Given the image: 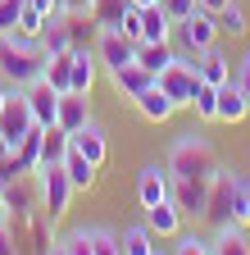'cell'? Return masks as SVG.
<instances>
[{"label":"cell","mask_w":250,"mask_h":255,"mask_svg":"<svg viewBox=\"0 0 250 255\" xmlns=\"http://www.w3.org/2000/svg\"><path fill=\"white\" fill-rule=\"evenodd\" d=\"M32 128H37V119H32V110H27L23 87H18V91L9 96V105L0 110V137H5V141H9V150H14L27 132H32Z\"/></svg>","instance_id":"52a82bcc"},{"label":"cell","mask_w":250,"mask_h":255,"mask_svg":"<svg viewBox=\"0 0 250 255\" xmlns=\"http://www.w3.org/2000/svg\"><path fill=\"white\" fill-rule=\"evenodd\" d=\"M0 210H5L14 223H27V219L41 210V191L27 182V173H18L14 182H5V187H0Z\"/></svg>","instance_id":"8992f818"},{"label":"cell","mask_w":250,"mask_h":255,"mask_svg":"<svg viewBox=\"0 0 250 255\" xmlns=\"http://www.w3.org/2000/svg\"><path fill=\"white\" fill-rule=\"evenodd\" d=\"M200 82H209V87H223V82H232V64H228V55L218 50V46H209V50H200Z\"/></svg>","instance_id":"7402d4cb"},{"label":"cell","mask_w":250,"mask_h":255,"mask_svg":"<svg viewBox=\"0 0 250 255\" xmlns=\"http://www.w3.org/2000/svg\"><path fill=\"white\" fill-rule=\"evenodd\" d=\"M182 219H186V214H182L177 201L168 196V201H160V205L146 210V228H150L155 237H177V233H182Z\"/></svg>","instance_id":"9a60e30c"},{"label":"cell","mask_w":250,"mask_h":255,"mask_svg":"<svg viewBox=\"0 0 250 255\" xmlns=\"http://www.w3.org/2000/svg\"><path fill=\"white\" fill-rule=\"evenodd\" d=\"M241 223L250 228V178L241 173Z\"/></svg>","instance_id":"ab89813d"},{"label":"cell","mask_w":250,"mask_h":255,"mask_svg":"<svg viewBox=\"0 0 250 255\" xmlns=\"http://www.w3.org/2000/svg\"><path fill=\"white\" fill-rule=\"evenodd\" d=\"M18 173H23V169H18V159H14V155H5V159H0V187H5V182H14Z\"/></svg>","instance_id":"f35d334b"},{"label":"cell","mask_w":250,"mask_h":255,"mask_svg":"<svg viewBox=\"0 0 250 255\" xmlns=\"http://www.w3.org/2000/svg\"><path fill=\"white\" fill-rule=\"evenodd\" d=\"M128 5H132V0H96V5H91V23H96L100 32L118 27V18L128 14Z\"/></svg>","instance_id":"f1b7e54d"},{"label":"cell","mask_w":250,"mask_h":255,"mask_svg":"<svg viewBox=\"0 0 250 255\" xmlns=\"http://www.w3.org/2000/svg\"><path fill=\"white\" fill-rule=\"evenodd\" d=\"M173 59H177V46L173 41H137V64L150 69V73H164Z\"/></svg>","instance_id":"44dd1931"},{"label":"cell","mask_w":250,"mask_h":255,"mask_svg":"<svg viewBox=\"0 0 250 255\" xmlns=\"http://www.w3.org/2000/svg\"><path fill=\"white\" fill-rule=\"evenodd\" d=\"M14 91H18V87H9L5 78H0V110H5V105H9V96H14Z\"/></svg>","instance_id":"b9f144b4"},{"label":"cell","mask_w":250,"mask_h":255,"mask_svg":"<svg viewBox=\"0 0 250 255\" xmlns=\"http://www.w3.org/2000/svg\"><path fill=\"white\" fill-rule=\"evenodd\" d=\"M64 169H69V178H73L78 191H86L91 182H96V164H91L82 150H73V146H69V155H64Z\"/></svg>","instance_id":"4316f807"},{"label":"cell","mask_w":250,"mask_h":255,"mask_svg":"<svg viewBox=\"0 0 250 255\" xmlns=\"http://www.w3.org/2000/svg\"><path fill=\"white\" fill-rule=\"evenodd\" d=\"M91 119V105H86V91H59V128H64V132L73 137L78 128Z\"/></svg>","instance_id":"e0dca14e"},{"label":"cell","mask_w":250,"mask_h":255,"mask_svg":"<svg viewBox=\"0 0 250 255\" xmlns=\"http://www.w3.org/2000/svg\"><path fill=\"white\" fill-rule=\"evenodd\" d=\"M150 251H160V246H155V233L146 228V223L123 233V255H150Z\"/></svg>","instance_id":"f546056e"},{"label":"cell","mask_w":250,"mask_h":255,"mask_svg":"<svg viewBox=\"0 0 250 255\" xmlns=\"http://www.w3.org/2000/svg\"><path fill=\"white\" fill-rule=\"evenodd\" d=\"M46 46L41 37H23V32H0V78L9 87H27L46 73Z\"/></svg>","instance_id":"6da1fadb"},{"label":"cell","mask_w":250,"mask_h":255,"mask_svg":"<svg viewBox=\"0 0 250 255\" xmlns=\"http://www.w3.org/2000/svg\"><path fill=\"white\" fill-rule=\"evenodd\" d=\"M218 159H214V146L200 137V132H182L168 150V173L173 178H214Z\"/></svg>","instance_id":"7a4b0ae2"},{"label":"cell","mask_w":250,"mask_h":255,"mask_svg":"<svg viewBox=\"0 0 250 255\" xmlns=\"http://www.w3.org/2000/svg\"><path fill=\"white\" fill-rule=\"evenodd\" d=\"M173 46H191V50H209V46H218V14H209V9H191L182 23H173Z\"/></svg>","instance_id":"5b68a950"},{"label":"cell","mask_w":250,"mask_h":255,"mask_svg":"<svg viewBox=\"0 0 250 255\" xmlns=\"http://www.w3.org/2000/svg\"><path fill=\"white\" fill-rule=\"evenodd\" d=\"M173 201H177V210L182 214H205V205H209V178H173Z\"/></svg>","instance_id":"7c38bea8"},{"label":"cell","mask_w":250,"mask_h":255,"mask_svg":"<svg viewBox=\"0 0 250 255\" xmlns=\"http://www.w3.org/2000/svg\"><path fill=\"white\" fill-rule=\"evenodd\" d=\"M205 219L214 223V228H223V223H241V173L237 169H214Z\"/></svg>","instance_id":"3957f363"},{"label":"cell","mask_w":250,"mask_h":255,"mask_svg":"<svg viewBox=\"0 0 250 255\" xmlns=\"http://www.w3.org/2000/svg\"><path fill=\"white\" fill-rule=\"evenodd\" d=\"M155 82H160V91L168 96L177 110H186V105H191V91H196V82H200V78H196V69H191V64L173 59L164 73H155Z\"/></svg>","instance_id":"ba28073f"},{"label":"cell","mask_w":250,"mask_h":255,"mask_svg":"<svg viewBox=\"0 0 250 255\" xmlns=\"http://www.w3.org/2000/svg\"><path fill=\"white\" fill-rule=\"evenodd\" d=\"M73 150H82L91 164L100 169V164H105V155H109V137H105V128H100L96 119H86L78 132H73Z\"/></svg>","instance_id":"4fadbf2b"},{"label":"cell","mask_w":250,"mask_h":255,"mask_svg":"<svg viewBox=\"0 0 250 255\" xmlns=\"http://www.w3.org/2000/svg\"><path fill=\"white\" fill-rule=\"evenodd\" d=\"M118 32L132 37V41H141V5H128V14L118 18Z\"/></svg>","instance_id":"e575fe53"},{"label":"cell","mask_w":250,"mask_h":255,"mask_svg":"<svg viewBox=\"0 0 250 255\" xmlns=\"http://www.w3.org/2000/svg\"><path fill=\"white\" fill-rule=\"evenodd\" d=\"M132 105H137V114H141L146 123H168V119L177 114V105H173V101H168V96L160 91V82H150V87H146V91L137 96V101H132Z\"/></svg>","instance_id":"5bb4252c"},{"label":"cell","mask_w":250,"mask_h":255,"mask_svg":"<svg viewBox=\"0 0 250 255\" xmlns=\"http://www.w3.org/2000/svg\"><path fill=\"white\" fill-rule=\"evenodd\" d=\"M218 32H232V37H246V9L237 5V0L218 9Z\"/></svg>","instance_id":"4dcf8cb0"},{"label":"cell","mask_w":250,"mask_h":255,"mask_svg":"<svg viewBox=\"0 0 250 255\" xmlns=\"http://www.w3.org/2000/svg\"><path fill=\"white\" fill-rule=\"evenodd\" d=\"M196 5H200V9H209V14H218L223 5H232V0H196Z\"/></svg>","instance_id":"60d3db41"},{"label":"cell","mask_w":250,"mask_h":255,"mask_svg":"<svg viewBox=\"0 0 250 255\" xmlns=\"http://www.w3.org/2000/svg\"><path fill=\"white\" fill-rule=\"evenodd\" d=\"M141 41H173V18L164 9V0L141 5Z\"/></svg>","instance_id":"d6986e66"},{"label":"cell","mask_w":250,"mask_h":255,"mask_svg":"<svg viewBox=\"0 0 250 255\" xmlns=\"http://www.w3.org/2000/svg\"><path fill=\"white\" fill-rule=\"evenodd\" d=\"M186 110H196V119H200V123H218V87L196 82V91H191V105H186Z\"/></svg>","instance_id":"484cf974"},{"label":"cell","mask_w":250,"mask_h":255,"mask_svg":"<svg viewBox=\"0 0 250 255\" xmlns=\"http://www.w3.org/2000/svg\"><path fill=\"white\" fill-rule=\"evenodd\" d=\"M96 255H123V237L109 228H96Z\"/></svg>","instance_id":"d590c367"},{"label":"cell","mask_w":250,"mask_h":255,"mask_svg":"<svg viewBox=\"0 0 250 255\" xmlns=\"http://www.w3.org/2000/svg\"><path fill=\"white\" fill-rule=\"evenodd\" d=\"M232 82L246 91V101H250V55H241V64H237V69H232Z\"/></svg>","instance_id":"74e56055"},{"label":"cell","mask_w":250,"mask_h":255,"mask_svg":"<svg viewBox=\"0 0 250 255\" xmlns=\"http://www.w3.org/2000/svg\"><path fill=\"white\" fill-rule=\"evenodd\" d=\"M41 78H46L55 91H73V59H69V55H50Z\"/></svg>","instance_id":"83f0119b"},{"label":"cell","mask_w":250,"mask_h":255,"mask_svg":"<svg viewBox=\"0 0 250 255\" xmlns=\"http://www.w3.org/2000/svg\"><path fill=\"white\" fill-rule=\"evenodd\" d=\"M14 32H23V37H41L46 32V14L37 9V5H23V14H18V27Z\"/></svg>","instance_id":"1f68e13d"},{"label":"cell","mask_w":250,"mask_h":255,"mask_svg":"<svg viewBox=\"0 0 250 255\" xmlns=\"http://www.w3.org/2000/svg\"><path fill=\"white\" fill-rule=\"evenodd\" d=\"M55 255H96V228H69L55 237Z\"/></svg>","instance_id":"603a6c76"},{"label":"cell","mask_w":250,"mask_h":255,"mask_svg":"<svg viewBox=\"0 0 250 255\" xmlns=\"http://www.w3.org/2000/svg\"><path fill=\"white\" fill-rule=\"evenodd\" d=\"M41 137H46V128L37 123L32 132H27V137L14 146V159H18V169H23V173H37V164H41Z\"/></svg>","instance_id":"d4e9b609"},{"label":"cell","mask_w":250,"mask_h":255,"mask_svg":"<svg viewBox=\"0 0 250 255\" xmlns=\"http://www.w3.org/2000/svg\"><path fill=\"white\" fill-rule=\"evenodd\" d=\"M23 5H27V0H0V32H14V27H18Z\"/></svg>","instance_id":"836d02e7"},{"label":"cell","mask_w":250,"mask_h":255,"mask_svg":"<svg viewBox=\"0 0 250 255\" xmlns=\"http://www.w3.org/2000/svg\"><path fill=\"white\" fill-rule=\"evenodd\" d=\"M173 251H177V255H209L214 242H205V237H196V233H177V237H173Z\"/></svg>","instance_id":"d6a6232c"},{"label":"cell","mask_w":250,"mask_h":255,"mask_svg":"<svg viewBox=\"0 0 250 255\" xmlns=\"http://www.w3.org/2000/svg\"><path fill=\"white\" fill-rule=\"evenodd\" d=\"M109 82H114V91L123 96V101H137V96L155 82V73H150V69H141V64L132 59V64H123L118 73H109Z\"/></svg>","instance_id":"ac0fdd59"},{"label":"cell","mask_w":250,"mask_h":255,"mask_svg":"<svg viewBox=\"0 0 250 255\" xmlns=\"http://www.w3.org/2000/svg\"><path fill=\"white\" fill-rule=\"evenodd\" d=\"M69 59H73V91H86L91 96V87H96V78H100V55L91 50V46H73Z\"/></svg>","instance_id":"2e32d148"},{"label":"cell","mask_w":250,"mask_h":255,"mask_svg":"<svg viewBox=\"0 0 250 255\" xmlns=\"http://www.w3.org/2000/svg\"><path fill=\"white\" fill-rule=\"evenodd\" d=\"M132 5H155V0H132Z\"/></svg>","instance_id":"7bdbcfd3"},{"label":"cell","mask_w":250,"mask_h":255,"mask_svg":"<svg viewBox=\"0 0 250 255\" xmlns=\"http://www.w3.org/2000/svg\"><path fill=\"white\" fill-rule=\"evenodd\" d=\"M96 55H100V69H105V73H118L123 64H132V59H137V41H132V37H123L118 27H105V32H100V41H96Z\"/></svg>","instance_id":"9c48e42d"},{"label":"cell","mask_w":250,"mask_h":255,"mask_svg":"<svg viewBox=\"0 0 250 255\" xmlns=\"http://www.w3.org/2000/svg\"><path fill=\"white\" fill-rule=\"evenodd\" d=\"M214 251H223V255H250V233H246V223H223V228L214 233Z\"/></svg>","instance_id":"cb8c5ba5"},{"label":"cell","mask_w":250,"mask_h":255,"mask_svg":"<svg viewBox=\"0 0 250 255\" xmlns=\"http://www.w3.org/2000/svg\"><path fill=\"white\" fill-rule=\"evenodd\" d=\"M246 114H250L246 91L237 82H223V87H218V123H241Z\"/></svg>","instance_id":"ffe728a7"},{"label":"cell","mask_w":250,"mask_h":255,"mask_svg":"<svg viewBox=\"0 0 250 255\" xmlns=\"http://www.w3.org/2000/svg\"><path fill=\"white\" fill-rule=\"evenodd\" d=\"M37 191H41V210L59 223L78 187H73V178H69V169H64V164H41V169H37Z\"/></svg>","instance_id":"277c9868"},{"label":"cell","mask_w":250,"mask_h":255,"mask_svg":"<svg viewBox=\"0 0 250 255\" xmlns=\"http://www.w3.org/2000/svg\"><path fill=\"white\" fill-rule=\"evenodd\" d=\"M23 96H27V110H32V119H37L41 128H50V123L59 119V91H55L46 78L27 82V87H23Z\"/></svg>","instance_id":"8fae6325"},{"label":"cell","mask_w":250,"mask_h":255,"mask_svg":"<svg viewBox=\"0 0 250 255\" xmlns=\"http://www.w3.org/2000/svg\"><path fill=\"white\" fill-rule=\"evenodd\" d=\"M168 196H173V173H168V164H146L137 173V201H141V210L160 205Z\"/></svg>","instance_id":"30bf717a"},{"label":"cell","mask_w":250,"mask_h":255,"mask_svg":"<svg viewBox=\"0 0 250 255\" xmlns=\"http://www.w3.org/2000/svg\"><path fill=\"white\" fill-rule=\"evenodd\" d=\"M164 9H168V18H173V23H182L186 14L200 9V5H196V0H164Z\"/></svg>","instance_id":"8d00e7d4"}]
</instances>
